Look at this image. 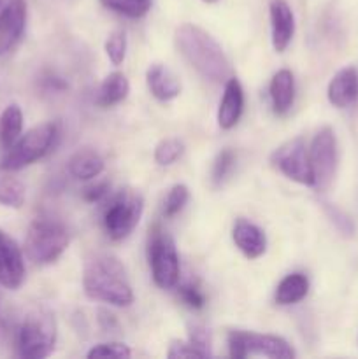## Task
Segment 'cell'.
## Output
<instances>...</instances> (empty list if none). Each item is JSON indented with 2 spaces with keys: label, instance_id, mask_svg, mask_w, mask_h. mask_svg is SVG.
<instances>
[{
  "label": "cell",
  "instance_id": "obj_4",
  "mask_svg": "<svg viewBox=\"0 0 358 359\" xmlns=\"http://www.w3.org/2000/svg\"><path fill=\"white\" fill-rule=\"evenodd\" d=\"M69 248V231L58 221L41 217L28 226L25 237V256L35 265L56 262Z\"/></svg>",
  "mask_w": 358,
  "mask_h": 359
},
{
  "label": "cell",
  "instance_id": "obj_29",
  "mask_svg": "<svg viewBox=\"0 0 358 359\" xmlns=\"http://www.w3.org/2000/svg\"><path fill=\"white\" fill-rule=\"evenodd\" d=\"M88 358H116V359H126L132 356V351L126 344L123 342H104L97 344V346L91 347L86 354Z\"/></svg>",
  "mask_w": 358,
  "mask_h": 359
},
{
  "label": "cell",
  "instance_id": "obj_17",
  "mask_svg": "<svg viewBox=\"0 0 358 359\" xmlns=\"http://www.w3.org/2000/svg\"><path fill=\"white\" fill-rule=\"evenodd\" d=\"M232 238H234L239 251L249 259L260 258L267 249L265 233L262 231V228L253 224L251 221L239 219L232 230Z\"/></svg>",
  "mask_w": 358,
  "mask_h": 359
},
{
  "label": "cell",
  "instance_id": "obj_34",
  "mask_svg": "<svg viewBox=\"0 0 358 359\" xmlns=\"http://www.w3.org/2000/svg\"><path fill=\"white\" fill-rule=\"evenodd\" d=\"M109 189H111V184L107 181L95 182L83 189V198L90 203H97L109 195Z\"/></svg>",
  "mask_w": 358,
  "mask_h": 359
},
{
  "label": "cell",
  "instance_id": "obj_21",
  "mask_svg": "<svg viewBox=\"0 0 358 359\" xmlns=\"http://www.w3.org/2000/svg\"><path fill=\"white\" fill-rule=\"evenodd\" d=\"M309 293V279L304 273H290L276 287V304L295 305L304 300Z\"/></svg>",
  "mask_w": 358,
  "mask_h": 359
},
{
  "label": "cell",
  "instance_id": "obj_2",
  "mask_svg": "<svg viewBox=\"0 0 358 359\" xmlns=\"http://www.w3.org/2000/svg\"><path fill=\"white\" fill-rule=\"evenodd\" d=\"M175 46L186 62L202 77L221 83L232 77L230 62L220 42L193 23H185L175 30Z\"/></svg>",
  "mask_w": 358,
  "mask_h": 359
},
{
  "label": "cell",
  "instance_id": "obj_24",
  "mask_svg": "<svg viewBox=\"0 0 358 359\" xmlns=\"http://www.w3.org/2000/svg\"><path fill=\"white\" fill-rule=\"evenodd\" d=\"M183 153H185L183 140L175 139V137H168V139L160 140L154 147V161L160 167H171L183 156Z\"/></svg>",
  "mask_w": 358,
  "mask_h": 359
},
{
  "label": "cell",
  "instance_id": "obj_22",
  "mask_svg": "<svg viewBox=\"0 0 358 359\" xmlns=\"http://www.w3.org/2000/svg\"><path fill=\"white\" fill-rule=\"evenodd\" d=\"M27 200V188L13 174V170L0 167V205L9 209H21Z\"/></svg>",
  "mask_w": 358,
  "mask_h": 359
},
{
  "label": "cell",
  "instance_id": "obj_8",
  "mask_svg": "<svg viewBox=\"0 0 358 359\" xmlns=\"http://www.w3.org/2000/svg\"><path fill=\"white\" fill-rule=\"evenodd\" d=\"M147 256H150L151 276H153L154 284L160 290H172L178 286L181 266H179L178 249H175L171 235L154 228L150 238V255Z\"/></svg>",
  "mask_w": 358,
  "mask_h": 359
},
{
  "label": "cell",
  "instance_id": "obj_36",
  "mask_svg": "<svg viewBox=\"0 0 358 359\" xmlns=\"http://www.w3.org/2000/svg\"><path fill=\"white\" fill-rule=\"evenodd\" d=\"M7 339H9V321H7L6 314L0 309V346L6 344Z\"/></svg>",
  "mask_w": 358,
  "mask_h": 359
},
{
  "label": "cell",
  "instance_id": "obj_9",
  "mask_svg": "<svg viewBox=\"0 0 358 359\" xmlns=\"http://www.w3.org/2000/svg\"><path fill=\"white\" fill-rule=\"evenodd\" d=\"M270 163L290 181L302 186H314L309 149L302 137L286 140L270 154Z\"/></svg>",
  "mask_w": 358,
  "mask_h": 359
},
{
  "label": "cell",
  "instance_id": "obj_1",
  "mask_svg": "<svg viewBox=\"0 0 358 359\" xmlns=\"http://www.w3.org/2000/svg\"><path fill=\"white\" fill-rule=\"evenodd\" d=\"M83 287L88 298L114 307L133 304V291L128 276L116 256L97 252L86 259L83 270Z\"/></svg>",
  "mask_w": 358,
  "mask_h": 359
},
{
  "label": "cell",
  "instance_id": "obj_16",
  "mask_svg": "<svg viewBox=\"0 0 358 359\" xmlns=\"http://www.w3.org/2000/svg\"><path fill=\"white\" fill-rule=\"evenodd\" d=\"M146 83L151 95L160 102L174 100L181 93V81L164 63H153L147 67Z\"/></svg>",
  "mask_w": 358,
  "mask_h": 359
},
{
  "label": "cell",
  "instance_id": "obj_26",
  "mask_svg": "<svg viewBox=\"0 0 358 359\" xmlns=\"http://www.w3.org/2000/svg\"><path fill=\"white\" fill-rule=\"evenodd\" d=\"M190 200V189L185 184H174L164 200V216L174 217L181 212Z\"/></svg>",
  "mask_w": 358,
  "mask_h": 359
},
{
  "label": "cell",
  "instance_id": "obj_20",
  "mask_svg": "<svg viewBox=\"0 0 358 359\" xmlns=\"http://www.w3.org/2000/svg\"><path fill=\"white\" fill-rule=\"evenodd\" d=\"M130 93V83L123 72H111L102 84L98 86L97 91V105L107 109L112 105H118L119 102L125 100Z\"/></svg>",
  "mask_w": 358,
  "mask_h": 359
},
{
  "label": "cell",
  "instance_id": "obj_18",
  "mask_svg": "<svg viewBox=\"0 0 358 359\" xmlns=\"http://www.w3.org/2000/svg\"><path fill=\"white\" fill-rule=\"evenodd\" d=\"M270 102L276 114L283 116L291 109L295 100V77L291 70L281 69L270 79Z\"/></svg>",
  "mask_w": 358,
  "mask_h": 359
},
{
  "label": "cell",
  "instance_id": "obj_32",
  "mask_svg": "<svg viewBox=\"0 0 358 359\" xmlns=\"http://www.w3.org/2000/svg\"><path fill=\"white\" fill-rule=\"evenodd\" d=\"M167 358H207L200 349H197L193 344L183 342V340H174L167 351Z\"/></svg>",
  "mask_w": 358,
  "mask_h": 359
},
{
  "label": "cell",
  "instance_id": "obj_7",
  "mask_svg": "<svg viewBox=\"0 0 358 359\" xmlns=\"http://www.w3.org/2000/svg\"><path fill=\"white\" fill-rule=\"evenodd\" d=\"M230 356L235 359H246L251 356H263L270 359H291L295 351L284 339L267 333L244 332L232 330L227 337Z\"/></svg>",
  "mask_w": 358,
  "mask_h": 359
},
{
  "label": "cell",
  "instance_id": "obj_33",
  "mask_svg": "<svg viewBox=\"0 0 358 359\" xmlns=\"http://www.w3.org/2000/svg\"><path fill=\"white\" fill-rule=\"evenodd\" d=\"M325 205H326V212H329V216L332 217V221L336 223L337 230L344 235H353L354 226H353V223H351L350 217H347L343 210L336 209V207L329 205V203H325Z\"/></svg>",
  "mask_w": 358,
  "mask_h": 359
},
{
  "label": "cell",
  "instance_id": "obj_30",
  "mask_svg": "<svg viewBox=\"0 0 358 359\" xmlns=\"http://www.w3.org/2000/svg\"><path fill=\"white\" fill-rule=\"evenodd\" d=\"M188 342L202 351L207 358L211 356V337L202 323H188Z\"/></svg>",
  "mask_w": 358,
  "mask_h": 359
},
{
  "label": "cell",
  "instance_id": "obj_12",
  "mask_svg": "<svg viewBox=\"0 0 358 359\" xmlns=\"http://www.w3.org/2000/svg\"><path fill=\"white\" fill-rule=\"evenodd\" d=\"M25 280L23 252L16 242L0 230V286L18 290Z\"/></svg>",
  "mask_w": 358,
  "mask_h": 359
},
{
  "label": "cell",
  "instance_id": "obj_13",
  "mask_svg": "<svg viewBox=\"0 0 358 359\" xmlns=\"http://www.w3.org/2000/svg\"><path fill=\"white\" fill-rule=\"evenodd\" d=\"M270 39L276 53H284L295 35V16L286 0H272L269 7Z\"/></svg>",
  "mask_w": 358,
  "mask_h": 359
},
{
  "label": "cell",
  "instance_id": "obj_19",
  "mask_svg": "<svg viewBox=\"0 0 358 359\" xmlns=\"http://www.w3.org/2000/svg\"><path fill=\"white\" fill-rule=\"evenodd\" d=\"M104 158L93 149H79L69 158L67 168L74 179L79 181H91L97 179L104 172Z\"/></svg>",
  "mask_w": 358,
  "mask_h": 359
},
{
  "label": "cell",
  "instance_id": "obj_3",
  "mask_svg": "<svg viewBox=\"0 0 358 359\" xmlns=\"http://www.w3.org/2000/svg\"><path fill=\"white\" fill-rule=\"evenodd\" d=\"M56 323L51 312L32 311L25 316L16 333L18 354L25 359L48 358L55 351Z\"/></svg>",
  "mask_w": 358,
  "mask_h": 359
},
{
  "label": "cell",
  "instance_id": "obj_27",
  "mask_svg": "<svg viewBox=\"0 0 358 359\" xmlns=\"http://www.w3.org/2000/svg\"><path fill=\"white\" fill-rule=\"evenodd\" d=\"M105 55L111 60L112 65H121L126 56V34L123 30H114L109 34L105 41Z\"/></svg>",
  "mask_w": 358,
  "mask_h": 359
},
{
  "label": "cell",
  "instance_id": "obj_6",
  "mask_svg": "<svg viewBox=\"0 0 358 359\" xmlns=\"http://www.w3.org/2000/svg\"><path fill=\"white\" fill-rule=\"evenodd\" d=\"M56 133H58V128H56L55 123H42V125L34 126L7 149V154L4 156L0 167L18 172L28 165L35 163L51 151Z\"/></svg>",
  "mask_w": 358,
  "mask_h": 359
},
{
  "label": "cell",
  "instance_id": "obj_23",
  "mask_svg": "<svg viewBox=\"0 0 358 359\" xmlns=\"http://www.w3.org/2000/svg\"><path fill=\"white\" fill-rule=\"evenodd\" d=\"M23 132V111L18 104L7 105L0 114V144L9 149Z\"/></svg>",
  "mask_w": 358,
  "mask_h": 359
},
{
  "label": "cell",
  "instance_id": "obj_35",
  "mask_svg": "<svg viewBox=\"0 0 358 359\" xmlns=\"http://www.w3.org/2000/svg\"><path fill=\"white\" fill-rule=\"evenodd\" d=\"M98 316H100V318H98V321H100V325L104 326V330H107V332H111L112 328H116V326H118L114 316H111L109 312L100 311V312H98Z\"/></svg>",
  "mask_w": 358,
  "mask_h": 359
},
{
  "label": "cell",
  "instance_id": "obj_28",
  "mask_svg": "<svg viewBox=\"0 0 358 359\" xmlns=\"http://www.w3.org/2000/svg\"><path fill=\"white\" fill-rule=\"evenodd\" d=\"M235 163V154L232 149H223L218 153V156L214 158L213 170H211V179L216 186L223 184L225 179L230 175L232 168H234Z\"/></svg>",
  "mask_w": 358,
  "mask_h": 359
},
{
  "label": "cell",
  "instance_id": "obj_37",
  "mask_svg": "<svg viewBox=\"0 0 358 359\" xmlns=\"http://www.w3.org/2000/svg\"><path fill=\"white\" fill-rule=\"evenodd\" d=\"M202 2H206V4H216L218 0H202Z\"/></svg>",
  "mask_w": 358,
  "mask_h": 359
},
{
  "label": "cell",
  "instance_id": "obj_15",
  "mask_svg": "<svg viewBox=\"0 0 358 359\" xmlns=\"http://www.w3.org/2000/svg\"><path fill=\"white\" fill-rule=\"evenodd\" d=\"M329 102L337 109H346L358 100V72L354 67H344L330 79L326 88Z\"/></svg>",
  "mask_w": 358,
  "mask_h": 359
},
{
  "label": "cell",
  "instance_id": "obj_11",
  "mask_svg": "<svg viewBox=\"0 0 358 359\" xmlns=\"http://www.w3.org/2000/svg\"><path fill=\"white\" fill-rule=\"evenodd\" d=\"M27 25V0H0V56L14 48Z\"/></svg>",
  "mask_w": 358,
  "mask_h": 359
},
{
  "label": "cell",
  "instance_id": "obj_25",
  "mask_svg": "<svg viewBox=\"0 0 358 359\" xmlns=\"http://www.w3.org/2000/svg\"><path fill=\"white\" fill-rule=\"evenodd\" d=\"M100 4L126 18H142L151 9V0H100Z\"/></svg>",
  "mask_w": 358,
  "mask_h": 359
},
{
  "label": "cell",
  "instance_id": "obj_31",
  "mask_svg": "<svg viewBox=\"0 0 358 359\" xmlns=\"http://www.w3.org/2000/svg\"><path fill=\"white\" fill-rule=\"evenodd\" d=\"M179 298L183 300V304L188 305L190 309H195V311H200L206 305V297L193 284H183V286H179Z\"/></svg>",
  "mask_w": 358,
  "mask_h": 359
},
{
  "label": "cell",
  "instance_id": "obj_14",
  "mask_svg": "<svg viewBox=\"0 0 358 359\" xmlns=\"http://www.w3.org/2000/svg\"><path fill=\"white\" fill-rule=\"evenodd\" d=\"M244 109V91H242L241 83L237 77H228L225 81L223 97L220 100V107H218V125L221 130L234 128L239 123Z\"/></svg>",
  "mask_w": 358,
  "mask_h": 359
},
{
  "label": "cell",
  "instance_id": "obj_10",
  "mask_svg": "<svg viewBox=\"0 0 358 359\" xmlns=\"http://www.w3.org/2000/svg\"><path fill=\"white\" fill-rule=\"evenodd\" d=\"M309 160H311L312 174H314L312 188L325 191L332 184L337 170V139L330 126H323L312 137Z\"/></svg>",
  "mask_w": 358,
  "mask_h": 359
},
{
  "label": "cell",
  "instance_id": "obj_5",
  "mask_svg": "<svg viewBox=\"0 0 358 359\" xmlns=\"http://www.w3.org/2000/svg\"><path fill=\"white\" fill-rule=\"evenodd\" d=\"M144 212V198L139 191L132 188L119 189L105 207L104 223L105 233L112 241H123L128 237L139 224Z\"/></svg>",
  "mask_w": 358,
  "mask_h": 359
}]
</instances>
